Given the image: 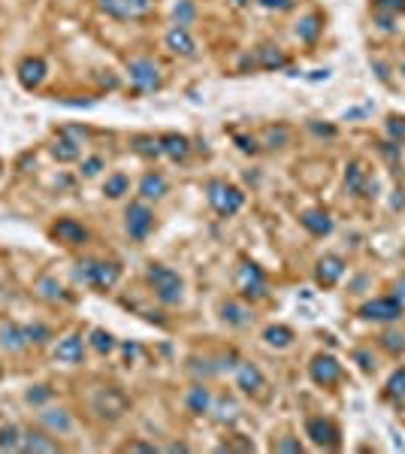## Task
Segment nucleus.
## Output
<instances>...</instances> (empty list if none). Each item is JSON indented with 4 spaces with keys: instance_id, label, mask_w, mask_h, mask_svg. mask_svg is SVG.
<instances>
[{
    "instance_id": "nucleus-28",
    "label": "nucleus",
    "mask_w": 405,
    "mask_h": 454,
    "mask_svg": "<svg viewBox=\"0 0 405 454\" xmlns=\"http://www.w3.org/2000/svg\"><path fill=\"white\" fill-rule=\"evenodd\" d=\"M263 339L272 345V349H288V345L293 342V330L284 324H275V327H266L263 330Z\"/></svg>"
},
{
    "instance_id": "nucleus-40",
    "label": "nucleus",
    "mask_w": 405,
    "mask_h": 454,
    "mask_svg": "<svg viewBox=\"0 0 405 454\" xmlns=\"http://www.w3.org/2000/svg\"><path fill=\"white\" fill-rule=\"evenodd\" d=\"M49 397H52V390L45 388V385H36V388H31V390H27V394H24V400H27V403H34V406L45 403V400H49Z\"/></svg>"
},
{
    "instance_id": "nucleus-29",
    "label": "nucleus",
    "mask_w": 405,
    "mask_h": 454,
    "mask_svg": "<svg viewBox=\"0 0 405 454\" xmlns=\"http://www.w3.org/2000/svg\"><path fill=\"white\" fill-rule=\"evenodd\" d=\"M257 64H260V67H266V70H275V67H284V64H288V58H284V54L275 49V45H260V49H257Z\"/></svg>"
},
{
    "instance_id": "nucleus-13",
    "label": "nucleus",
    "mask_w": 405,
    "mask_h": 454,
    "mask_svg": "<svg viewBox=\"0 0 405 454\" xmlns=\"http://www.w3.org/2000/svg\"><path fill=\"white\" fill-rule=\"evenodd\" d=\"M345 185H348V191H354V194H363V197H372V191H375V182H369V173H366V167H363L360 161L348 163Z\"/></svg>"
},
{
    "instance_id": "nucleus-26",
    "label": "nucleus",
    "mask_w": 405,
    "mask_h": 454,
    "mask_svg": "<svg viewBox=\"0 0 405 454\" xmlns=\"http://www.w3.org/2000/svg\"><path fill=\"white\" fill-rule=\"evenodd\" d=\"M167 179L161 176V173H149V176H142V182H140V194H142V200H158V197H163L167 194Z\"/></svg>"
},
{
    "instance_id": "nucleus-44",
    "label": "nucleus",
    "mask_w": 405,
    "mask_h": 454,
    "mask_svg": "<svg viewBox=\"0 0 405 454\" xmlns=\"http://www.w3.org/2000/svg\"><path fill=\"white\" fill-rule=\"evenodd\" d=\"M100 170H103V158H97V154L82 161V173H85V176H97Z\"/></svg>"
},
{
    "instance_id": "nucleus-34",
    "label": "nucleus",
    "mask_w": 405,
    "mask_h": 454,
    "mask_svg": "<svg viewBox=\"0 0 405 454\" xmlns=\"http://www.w3.org/2000/svg\"><path fill=\"white\" fill-rule=\"evenodd\" d=\"M91 345H94V351L109 354V351H115V336L97 327V330H91Z\"/></svg>"
},
{
    "instance_id": "nucleus-50",
    "label": "nucleus",
    "mask_w": 405,
    "mask_h": 454,
    "mask_svg": "<svg viewBox=\"0 0 405 454\" xmlns=\"http://www.w3.org/2000/svg\"><path fill=\"white\" fill-rule=\"evenodd\" d=\"M397 300H399V303L405 306V276L397 281Z\"/></svg>"
},
{
    "instance_id": "nucleus-18",
    "label": "nucleus",
    "mask_w": 405,
    "mask_h": 454,
    "mask_svg": "<svg viewBox=\"0 0 405 454\" xmlns=\"http://www.w3.org/2000/svg\"><path fill=\"white\" fill-rule=\"evenodd\" d=\"M27 345H31V339H27L22 324H3L0 327V349H6L9 354H18V351H24Z\"/></svg>"
},
{
    "instance_id": "nucleus-47",
    "label": "nucleus",
    "mask_w": 405,
    "mask_h": 454,
    "mask_svg": "<svg viewBox=\"0 0 405 454\" xmlns=\"http://www.w3.org/2000/svg\"><path fill=\"white\" fill-rule=\"evenodd\" d=\"M236 142H239V149H242V152H257V140H254V136H236Z\"/></svg>"
},
{
    "instance_id": "nucleus-21",
    "label": "nucleus",
    "mask_w": 405,
    "mask_h": 454,
    "mask_svg": "<svg viewBox=\"0 0 405 454\" xmlns=\"http://www.w3.org/2000/svg\"><path fill=\"white\" fill-rule=\"evenodd\" d=\"M300 221L311 236H330L333 233V218H330L324 209H309V212H302Z\"/></svg>"
},
{
    "instance_id": "nucleus-32",
    "label": "nucleus",
    "mask_w": 405,
    "mask_h": 454,
    "mask_svg": "<svg viewBox=\"0 0 405 454\" xmlns=\"http://www.w3.org/2000/svg\"><path fill=\"white\" fill-rule=\"evenodd\" d=\"M318 34H321V18H318V15H306V18H302V22L297 24V36H300L302 43H315Z\"/></svg>"
},
{
    "instance_id": "nucleus-19",
    "label": "nucleus",
    "mask_w": 405,
    "mask_h": 454,
    "mask_svg": "<svg viewBox=\"0 0 405 454\" xmlns=\"http://www.w3.org/2000/svg\"><path fill=\"white\" fill-rule=\"evenodd\" d=\"M342 272H345V261L339 258V254H324V258L318 261V281L324 288L336 285V281L342 279Z\"/></svg>"
},
{
    "instance_id": "nucleus-52",
    "label": "nucleus",
    "mask_w": 405,
    "mask_h": 454,
    "mask_svg": "<svg viewBox=\"0 0 405 454\" xmlns=\"http://www.w3.org/2000/svg\"><path fill=\"white\" fill-rule=\"evenodd\" d=\"M170 451H188V445L185 442H176V445H170Z\"/></svg>"
},
{
    "instance_id": "nucleus-16",
    "label": "nucleus",
    "mask_w": 405,
    "mask_h": 454,
    "mask_svg": "<svg viewBox=\"0 0 405 454\" xmlns=\"http://www.w3.org/2000/svg\"><path fill=\"white\" fill-rule=\"evenodd\" d=\"M40 424L54 436H64L73 430V415L67 409H43L40 412Z\"/></svg>"
},
{
    "instance_id": "nucleus-5",
    "label": "nucleus",
    "mask_w": 405,
    "mask_h": 454,
    "mask_svg": "<svg viewBox=\"0 0 405 454\" xmlns=\"http://www.w3.org/2000/svg\"><path fill=\"white\" fill-rule=\"evenodd\" d=\"M100 9L122 22H133V18H145L154 9V0H97Z\"/></svg>"
},
{
    "instance_id": "nucleus-46",
    "label": "nucleus",
    "mask_w": 405,
    "mask_h": 454,
    "mask_svg": "<svg viewBox=\"0 0 405 454\" xmlns=\"http://www.w3.org/2000/svg\"><path fill=\"white\" fill-rule=\"evenodd\" d=\"M257 3L266 6V9H290L293 0H257Z\"/></svg>"
},
{
    "instance_id": "nucleus-53",
    "label": "nucleus",
    "mask_w": 405,
    "mask_h": 454,
    "mask_svg": "<svg viewBox=\"0 0 405 454\" xmlns=\"http://www.w3.org/2000/svg\"><path fill=\"white\" fill-rule=\"evenodd\" d=\"M233 3H239V6H245V3H248V0H233Z\"/></svg>"
},
{
    "instance_id": "nucleus-51",
    "label": "nucleus",
    "mask_w": 405,
    "mask_h": 454,
    "mask_svg": "<svg viewBox=\"0 0 405 454\" xmlns=\"http://www.w3.org/2000/svg\"><path fill=\"white\" fill-rule=\"evenodd\" d=\"M357 360H360V367H363V369H372V363H369V354H366V351H357Z\"/></svg>"
},
{
    "instance_id": "nucleus-27",
    "label": "nucleus",
    "mask_w": 405,
    "mask_h": 454,
    "mask_svg": "<svg viewBox=\"0 0 405 454\" xmlns=\"http://www.w3.org/2000/svg\"><path fill=\"white\" fill-rule=\"evenodd\" d=\"M188 409L194 415H206L209 409H212V394L202 385H197V388H191L188 390Z\"/></svg>"
},
{
    "instance_id": "nucleus-1",
    "label": "nucleus",
    "mask_w": 405,
    "mask_h": 454,
    "mask_svg": "<svg viewBox=\"0 0 405 454\" xmlns=\"http://www.w3.org/2000/svg\"><path fill=\"white\" fill-rule=\"evenodd\" d=\"M118 276H122V267L112 261H79L76 270H73V279H76L79 285L97 288V291L115 288Z\"/></svg>"
},
{
    "instance_id": "nucleus-9",
    "label": "nucleus",
    "mask_w": 405,
    "mask_h": 454,
    "mask_svg": "<svg viewBox=\"0 0 405 454\" xmlns=\"http://www.w3.org/2000/svg\"><path fill=\"white\" fill-rule=\"evenodd\" d=\"M360 315L369 318V321H397L402 315V303L397 297H378V300H372V303H366L360 309Z\"/></svg>"
},
{
    "instance_id": "nucleus-42",
    "label": "nucleus",
    "mask_w": 405,
    "mask_h": 454,
    "mask_svg": "<svg viewBox=\"0 0 405 454\" xmlns=\"http://www.w3.org/2000/svg\"><path fill=\"white\" fill-rule=\"evenodd\" d=\"M388 133L393 136V140H397V145L405 140V118H397V115H393L390 118V122H388Z\"/></svg>"
},
{
    "instance_id": "nucleus-15",
    "label": "nucleus",
    "mask_w": 405,
    "mask_h": 454,
    "mask_svg": "<svg viewBox=\"0 0 405 454\" xmlns=\"http://www.w3.org/2000/svg\"><path fill=\"white\" fill-rule=\"evenodd\" d=\"M236 385L245 390V394H263L266 379L263 372L254 367V363H239L236 367Z\"/></svg>"
},
{
    "instance_id": "nucleus-31",
    "label": "nucleus",
    "mask_w": 405,
    "mask_h": 454,
    "mask_svg": "<svg viewBox=\"0 0 405 454\" xmlns=\"http://www.w3.org/2000/svg\"><path fill=\"white\" fill-rule=\"evenodd\" d=\"M127 191H131V179H127L124 173H115V176H109V179H106V185H103V194H106V197H112V200L124 197Z\"/></svg>"
},
{
    "instance_id": "nucleus-12",
    "label": "nucleus",
    "mask_w": 405,
    "mask_h": 454,
    "mask_svg": "<svg viewBox=\"0 0 405 454\" xmlns=\"http://www.w3.org/2000/svg\"><path fill=\"white\" fill-rule=\"evenodd\" d=\"M45 73H49V67H45L43 58H24L22 64H18V82H22L27 91L40 88L45 82Z\"/></svg>"
},
{
    "instance_id": "nucleus-39",
    "label": "nucleus",
    "mask_w": 405,
    "mask_h": 454,
    "mask_svg": "<svg viewBox=\"0 0 405 454\" xmlns=\"http://www.w3.org/2000/svg\"><path fill=\"white\" fill-rule=\"evenodd\" d=\"M18 445H22V433H18L15 427L0 430V448H18Z\"/></svg>"
},
{
    "instance_id": "nucleus-22",
    "label": "nucleus",
    "mask_w": 405,
    "mask_h": 454,
    "mask_svg": "<svg viewBox=\"0 0 405 454\" xmlns=\"http://www.w3.org/2000/svg\"><path fill=\"white\" fill-rule=\"evenodd\" d=\"M18 451H43V454H54V451H58V442L49 439L45 433L27 430V433H22V445H18Z\"/></svg>"
},
{
    "instance_id": "nucleus-25",
    "label": "nucleus",
    "mask_w": 405,
    "mask_h": 454,
    "mask_svg": "<svg viewBox=\"0 0 405 454\" xmlns=\"http://www.w3.org/2000/svg\"><path fill=\"white\" fill-rule=\"evenodd\" d=\"M79 145L82 142H76L73 136H67V133H61L58 136V142L52 145V154H54V161H61V163H73V161H79Z\"/></svg>"
},
{
    "instance_id": "nucleus-6",
    "label": "nucleus",
    "mask_w": 405,
    "mask_h": 454,
    "mask_svg": "<svg viewBox=\"0 0 405 454\" xmlns=\"http://www.w3.org/2000/svg\"><path fill=\"white\" fill-rule=\"evenodd\" d=\"M124 224H127V233H131V240L142 242L145 236L152 233L154 227V212L145 203H131L124 212Z\"/></svg>"
},
{
    "instance_id": "nucleus-8",
    "label": "nucleus",
    "mask_w": 405,
    "mask_h": 454,
    "mask_svg": "<svg viewBox=\"0 0 405 454\" xmlns=\"http://www.w3.org/2000/svg\"><path fill=\"white\" fill-rule=\"evenodd\" d=\"M127 73H131L133 85L140 88V91L161 88V70H158V64H152V61H145V58H136V61H131Z\"/></svg>"
},
{
    "instance_id": "nucleus-23",
    "label": "nucleus",
    "mask_w": 405,
    "mask_h": 454,
    "mask_svg": "<svg viewBox=\"0 0 405 454\" xmlns=\"http://www.w3.org/2000/svg\"><path fill=\"white\" fill-rule=\"evenodd\" d=\"M161 149L172 161H185L191 152V142H188V136H182V133H167V136H161Z\"/></svg>"
},
{
    "instance_id": "nucleus-35",
    "label": "nucleus",
    "mask_w": 405,
    "mask_h": 454,
    "mask_svg": "<svg viewBox=\"0 0 405 454\" xmlns=\"http://www.w3.org/2000/svg\"><path fill=\"white\" fill-rule=\"evenodd\" d=\"M36 291H40L45 300H61L64 297V288L58 285V279H52V276H43L36 281Z\"/></svg>"
},
{
    "instance_id": "nucleus-33",
    "label": "nucleus",
    "mask_w": 405,
    "mask_h": 454,
    "mask_svg": "<svg viewBox=\"0 0 405 454\" xmlns=\"http://www.w3.org/2000/svg\"><path fill=\"white\" fill-rule=\"evenodd\" d=\"M133 149L145 154V158H161L163 154L161 140H154V136H133Z\"/></svg>"
},
{
    "instance_id": "nucleus-17",
    "label": "nucleus",
    "mask_w": 405,
    "mask_h": 454,
    "mask_svg": "<svg viewBox=\"0 0 405 454\" xmlns=\"http://www.w3.org/2000/svg\"><path fill=\"white\" fill-rule=\"evenodd\" d=\"M52 233H54V240L64 242V245H82L88 240V230L79 221H73V218H61Z\"/></svg>"
},
{
    "instance_id": "nucleus-54",
    "label": "nucleus",
    "mask_w": 405,
    "mask_h": 454,
    "mask_svg": "<svg viewBox=\"0 0 405 454\" xmlns=\"http://www.w3.org/2000/svg\"><path fill=\"white\" fill-rule=\"evenodd\" d=\"M0 176H3V161H0Z\"/></svg>"
},
{
    "instance_id": "nucleus-3",
    "label": "nucleus",
    "mask_w": 405,
    "mask_h": 454,
    "mask_svg": "<svg viewBox=\"0 0 405 454\" xmlns=\"http://www.w3.org/2000/svg\"><path fill=\"white\" fill-rule=\"evenodd\" d=\"M206 191H209V203H212V209H215L218 215H236L239 209H242V203H245L242 191H239L236 185H230V182H224V179H212Z\"/></svg>"
},
{
    "instance_id": "nucleus-55",
    "label": "nucleus",
    "mask_w": 405,
    "mask_h": 454,
    "mask_svg": "<svg viewBox=\"0 0 405 454\" xmlns=\"http://www.w3.org/2000/svg\"><path fill=\"white\" fill-rule=\"evenodd\" d=\"M402 73H405V67H402Z\"/></svg>"
},
{
    "instance_id": "nucleus-43",
    "label": "nucleus",
    "mask_w": 405,
    "mask_h": 454,
    "mask_svg": "<svg viewBox=\"0 0 405 454\" xmlns=\"http://www.w3.org/2000/svg\"><path fill=\"white\" fill-rule=\"evenodd\" d=\"M375 6H378V13H388V15H397L405 9V0H375Z\"/></svg>"
},
{
    "instance_id": "nucleus-4",
    "label": "nucleus",
    "mask_w": 405,
    "mask_h": 454,
    "mask_svg": "<svg viewBox=\"0 0 405 454\" xmlns=\"http://www.w3.org/2000/svg\"><path fill=\"white\" fill-rule=\"evenodd\" d=\"M91 409H94L100 418L115 421V418H122L127 409H131V403H127V397L118 388H100L97 394L91 397Z\"/></svg>"
},
{
    "instance_id": "nucleus-11",
    "label": "nucleus",
    "mask_w": 405,
    "mask_h": 454,
    "mask_svg": "<svg viewBox=\"0 0 405 454\" xmlns=\"http://www.w3.org/2000/svg\"><path fill=\"white\" fill-rule=\"evenodd\" d=\"M306 433L311 436L315 445H327V448H336L339 445V427L333 421H327V418H309Z\"/></svg>"
},
{
    "instance_id": "nucleus-37",
    "label": "nucleus",
    "mask_w": 405,
    "mask_h": 454,
    "mask_svg": "<svg viewBox=\"0 0 405 454\" xmlns=\"http://www.w3.org/2000/svg\"><path fill=\"white\" fill-rule=\"evenodd\" d=\"M194 15H197V9H194L191 0H182V3L176 6V24L179 27H188L191 22H194Z\"/></svg>"
},
{
    "instance_id": "nucleus-36",
    "label": "nucleus",
    "mask_w": 405,
    "mask_h": 454,
    "mask_svg": "<svg viewBox=\"0 0 405 454\" xmlns=\"http://www.w3.org/2000/svg\"><path fill=\"white\" fill-rule=\"evenodd\" d=\"M24 333H27V339H31V345H43L52 339V330L43 324H24Z\"/></svg>"
},
{
    "instance_id": "nucleus-24",
    "label": "nucleus",
    "mask_w": 405,
    "mask_h": 454,
    "mask_svg": "<svg viewBox=\"0 0 405 454\" xmlns=\"http://www.w3.org/2000/svg\"><path fill=\"white\" fill-rule=\"evenodd\" d=\"M221 318H224L227 324H233V327H248L254 321V315L248 312L242 303H236V300H227V303L221 306Z\"/></svg>"
},
{
    "instance_id": "nucleus-45",
    "label": "nucleus",
    "mask_w": 405,
    "mask_h": 454,
    "mask_svg": "<svg viewBox=\"0 0 405 454\" xmlns=\"http://www.w3.org/2000/svg\"><path fill=\"white\" fill-rule=\"evenodd\" d=\"M275 451H290V454H300L302 451V445L297 439H281V442H275Z\"/></svg>"
},
{
    "instance_id": "nucleus-49",
    "label": "nucleus",
    "mask_w": 405,
    "mask_h": 454,
    "mask_svg": "<svg viewBox=\"0 0 405 454\" xmlns=\"http://www.w3.org/2000/svg\"><path fill=\"white\" fill-rule=\"evenodd\" d=\"M124 354H127V360H131V358H142V349L136 342H127L124 345Z\"/></svg>"
},
{
    "instance_id": "nucleus-14",
    "label": "nucleus",
    "mask_w": 405,
    "mask_h": 454,
    "mask_svg": "<svg viewBox=\"0 0 405 454\" xmlns=\"http://www.w3.org/2000/svg\"><path fill=\"white\" fill-rule=\"evenodd\" d=\"M82 358H85V339H82L79 333L64 336V339L54 345V360H61V363H82Z\"/></svg>"
},
{
    "instance_id": "nucleus-48",
    "label": "nucleus",
    "mask_w": 405,
    "mask_h": 454,
    "mask_svg": "<svg viewBox=\"0 0 405 454\" xmlns=\"http://www.w3.org/2000/svg\"><path fill=\"white\" fill-rule=\"evenodd\" d=\"M124 451H145V454H152V451H154V445H145V442H127V445H124Z\"/></svg>"
},
{
    "instance_id": "nucleus-30",
    "label": "nucleus",
    "mask_w": 405,
    "mask_h": 454,
    "mask_svg": "<svg viewBox=\"0 0 405 454\" xmlns=\"http://www.w3.org/2000/svg\"><path fill=\"white\" fill-rule=\"evenodd\" d=\"M263 142L270 145V149H284V145L290 142V127L284 124H272L263 131Z\"/></svg>"
},
{
    "instance_id": "nucleus-20",
    "label": "nucleus",
    "mask_w": 405,
    "mask_h": 454,
    "mask_svg": "<svg viewBox=\"0 0 405 454\" xmlns=\"http://www.w3.org/2000/svg\"><path fill=\"white\" fill-rule=\"evenodd\" d=\"M167 49L182 54V58H191V54H197V43H194V36L188 34V27H179L176 24L167 34Z\"/></svg>"
},
{
    "instance_id": "nucleus-10",
    "label": "nucleus",
    "mask_w": 405,
    "mask_h": 454,
    "mask_svg": "<svg viewBox=\"0 0 405 454\" xmlns=\"http://www.w3.org/2000/svg\"><path fill=\"white\" fill-rule=\"evenodd\" d=\"M239 288H242V294L251 297V300L266 297V279H263L260 267H254V263H242V270H239Z\"/></svg>"
},
{
    "instance_id": "nucleus-38",
    "label": "nucleus",
    "mask_w": 405,
    "mask_h": 454,
    "mask_svg": "<svg viewBox=\"0 0 405 454\" xmlns=\"http://www.w3.org/2000/svg\"><path fill=\"white\" fill-rule=\"evenodd\" d=\"M381 345H384L388 351H405V336L388 330V333H381Z\"/></svg>"
},
{
    "instance_id": "nucleus-2",
    "label": "nucleus",
    "mask_w": 405,
    "mask_h": 454,
    "mask_svg": "<svg viewBox=\"0 0 405 454\" xmlns=\"http://www.w3.org/2000/svg\"><path fill=\"white\" fill-rule=\"evenodd\" d=\"M149 285L154 288V297L167 306H176L182 294H185V281H182L179 272H172L170 267H161V263H152L149 272H145Z\"/></svg>"
},
{
    "instance_id": "nucleus-41",
    "label": "nucleus",
    "mask_w": 405,
    "mask_h": 454,
    "mask_svg": "<svg viewBox=\"0 0 405 454\" xmlns=\"http://www.w3.org/2000/svg\"><path fill=\"white\" fill-rule=\"evenodd\" d=\"M388 388H390V394H393V397H405V367L393 372Z\"/></svg>"
},
{
    "instance_id": "nucleus-7",
    "label": "nucleus",
    "mask_w": 405,
    "mask_h": 454,
    "mask_svg": "<svg viewBox=\"0 0 405 454\" xmlns=\"http://www.w3.org/2000/svg\"><path fill=\"white\" fill-rule=\"evenodd\" d=\"M309 372H311V381H315V385L330 388V385H336V381L342 379V363H339L333 354H318V358L311 360Z\"/></svg>"
}]
</instances>
